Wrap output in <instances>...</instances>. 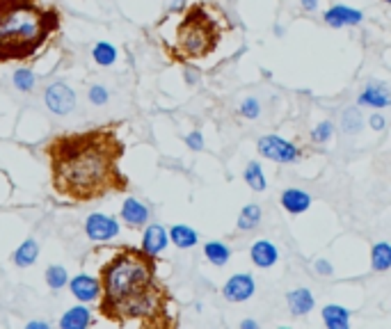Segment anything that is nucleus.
I'll return each mask as SVG.
<instances>
[{"label": "nucleus", "instance_id": "72a5a7b5", "mask_svg": "<svg viewBox=\"0 0 391 329\" xmlns=\"http://www.w3.org/2000/svg\"><path fill=\"white\" fill-rule=\"evenodd\" d=\"M300 5L305 12H313L316 7H318V0H300Z\"/></svg>", "mask_w": 391, "mask_h": 329}, {"label": "nucleus", "instance_id": "423d86ee", "mask_svg": "<svg viewBox=\"0 0 391 329\" xmlns=\"http://www.w3.org/2000/svg\"><path fill=\"white\" fill-rule=\"evenodd\" d=\"M46 108L55 114H69L75 106V92L67 82H53L44 92Z\"/></svg>", "mask_w": 391, "mask_h": 329}, {"label": "nucleus", "instance_id": "f704fd0d", "mask_svg": "<svg viewBox=\"0 0 391 329\" xmlns=\"http://www.w3.org/2000/svg\"><path fill=\"white\" fill-rule=\"evenodd\" d=\"M27 327H30V329H46L48 325H46V322H37V320H34V322H30V325H27Z\"/></svg>", "mask_w": 391, "mask_h": 329}, {"label": "nucleus", "instance_id": "9b49d317", "mask_svg": "<svg viewBox=\"0 0 391 329\" xmlns=\"http://www.w3.org/2000/svg\"><path fill=\"white\" fill-rule=\"evenodd\" d=\"M69 286H71L73 297H78L80 302L99 300V295H101V281L96 277H89V274H78V277L71 279Z\"/></svg>", "mask_w": 391, "mask_h": 329}, {"label": "nucleus", "instance_id": "2f4dec72", "mask_svg": "<svg viewBox=\"0 0 391 329\" xmlns=\"http://www.w3.org/2000/svg\"><path fill=\"white\" fill-rule=\"evenodd\" d=\"M368 126L373 130H384V126H387V121H384V117L380 112H373L368 117Z\"/></svg>", "mask_w": 391, "mask_h": 329}, {"label": "nucleus", "instance_id": "412c9836", "mask_svg": "<svg viewBox=\"0 0 391 329\" xmlns=\"http://www.w3.org/2000/svg\"><path fill=\"white\" fill-rule=\"evenodd\" d=\"M169 240L178 247V249H190V247H195V245H197L199 236H197V231H195V229H190V226L176 224V226H171Z\"/></svg>", "mask_w": 391, "mask_h": 329}, {"label": "nucleus", "instance_id": "2eb2a0df", "mask_svg": "<svg viewBox=\"0 0 391 329\" xmlns=\"http://www.w3.org/2000/svg\"><path fill=\"white\" fill-rule=\"evenodd\" d=\"M169 243V233L163 229L161 224H151L147 226V231H144V238H142V249H147L149 254H161L165 247Z\"/></svg>", "mask_w": 391, "mask_h": 329}, {"label": "nucleus", "instance_id": "a211bd4d", "mask_svg": "<svg viewBox=\"0 0 391 329\" xmlns=\"http://www.w3.org/2000/svg\"><path fill=\"white\" fill-rule=\"evenodd\" d=\"M92 325V313L85 306H73L62 315L60 327L62 329H85Z\"/></svg>", "mask_w": 391, "mask_h": 329}, {"label": "nucleus", "instance_id": "b1692460", "mask_svg": "<svg viewBox=\"0 0 391 329\" xmlns=\"http://www.w3.org/2000/svg\"><path fill=\"white\" fill-rule=\"evenodd\" d=\"M204 254H206V258H209L213 265H224L226 260H229V256H231V249L224 243L213 240V243L204 245Z\"/></svg>", "mask_w": 391, "mask_h": 329}, {"label": "nucleus", "instance_id": "aec40b11", "mask_svg": "<svg viewBox=\"0 0 391 329\" xmlns=\"http://www.w3.org/2000/svg\"><path fill=\"white\" fill-rule=\"evenodd\" d=\"M37 256H39L37 240L27 238V240H23V243L19 245V249L14 252V263H16L19 267H30L34 260H37Z\"/></svg>", "mask_w": 391, "mask_h": 329}, {"label": "nucleus", "instance_id": "473e14b6", "mask_svg": "<svg viewBox=\"0 0 391 329\" xmlns=\"http://www.w3.org/2000/svg\"><path fill=\"white\" fill-rule=\"evenodd\" d=\"M313 267H316V272H320V274H322V277H329V274H332V272H334V267H332V265H329V263H327V260H325V258L316 260V265H313Z\"/></svg>", "mask_w": 391, "mask_h": 329}, {"label": "nucleus", "instance_id": "1a4fd4ad", "mask_svg": "<svg viewBox=\"0 0 391 329\" xmlns=\"http://www.w3.org/2000/svg\"><path fill=\"white\" fill-rule=\"evenodd\" d=\"M357 103L364 108H373V110H382L391 106V92L387 85L382 82H368L364 87V92L357 96Z\"/></svg>", "mask_w": 391, "mask_h": 329}, {"label": "nucleus", "instance_id": "7c9ffc66", "mask_svg": "<svg viewBox=\"0 0 391 329\" xmlns=\"http://www.w3.org/2000/svg\"><path fill=\"white\" fill-rule=\"evenodd\" d=\"M185 144H188L192 151H202V149H204V137H202V133H199V130H192V133L185 137Z\"/></svg>", "mask_w": 391, "mask_h": 329}, {"label": "nucleus", "instance_id": "ddd939ff", "mask_svg": "<svg viewBox=\"0 0 391 329\" xmlns=\"http://www.w3.org/2000/svg\"><path fill=\"white\" fill-rule=\"evenodd\" d=\"M286 302H288V311H291V315H295V318L311 313L316 306V300L309 288H295V291L286 295Z\"/></svg>", "mask_w": 391, "mask_h": 329}, {"label": "nucleus", "instance_id": "cd10ccee", "mask_svg": "<svg viewBox=\"0 0 391 329\" xmlns=\"http://www.w3.org/2000/svg\"><path fill=\"white\" fill-rule=\"evenodd\" d=\"M14 87H16L19 92H32L34 75L30 69H19V71L14 73Z\"/></svg>", "mask_w": 391, "mask_h": 329}, {"label": "nucleus", "instance_id": "5701e85b", "mask_svg": "<svg viewBox=\"0 0 391 329\" xmlns=\"http://www.w3.org/2000/svg\"><path fill=\"white\" fill-rule=\"evenodd\" d=\"M245 183L250 185V188L254 192H263L268 188V183H265V174H263V169H261V164L257 160H252L250 164L245 167Z\"/></svg>", "mask_w": 391, "mask_h": 329}, {"label": "nucleus", "instance_id": "4468645a", "mask_svg": "<svg viewBox=\"0 0 391 329\" xmlns=\"http://www.w3.org/2000/svg\"><path fill=\"white\" fill-rule=\"evenodd\" d=\"M250 258L257 267H263L265 270V267H272L279 260V252L270 240H257L250 249Z\"/></svg>", "mask_w": 391, "mask_h": 329}, {"label": "nucleus", "instance_id": "393cba45", "mask_svg": "<svg viewBox=\"0 0 391 329\" xmlns=\"http://www.w3.org/2000/svg\"><path fill=\"white\" fill-rule=\"evenodd\" d=\"M92 58H94V62L99 66H110V64H115L117 51H115V46L108 44V41H99V44L94 46V51H92Z\"/></svg>", "mask_w": 391, "mask_h": 329}, {"label": "nucleus", "instance_id": "c85d7f7f", "mask_svg": "<svg viewBox=\"0 0 391 329\" xmlns=\"http://www.w3.org/2000/svg\"><path fill=\"white\" fill-rule=\"evenodd\" d=\"M238 112H240V117H245V119H257L261 114V103L254 99V96H250V99H245L240 103Z\"/></svg>", "mask_w": 391, "mask_h": 329}, {"label": "nucleus", "instance_id": "39448f33", "mask_svg": "<svg viewBox=\"0 0 391 329\" xmlns=\"http://www.w3.org/2000/svg\"><path fill=\"white\" fill-rule=\"evenodd\" d=\"M257 149H259L261 156L268 158V160L281 162V164L298 162L300 158H302V149H298L293 142H288V140H284V137H279V135H263V137H259Z\"/></svg>", "mask_w": 391, "mask_h": 329}, {"label": "nucleus", "instance_id": "f257e3e1", "mask_svg": "<svg viewBox=\"0 0 391 329\" xmlns=\"http://www.w3.org/2000/svg\"><path fill=\"white\" fill-rule=\"evenodd\" d=\"M51 183L58 195L85 204L128 188L119 167L123 142L112 126L64 133L46 144Z\"/></svg>", "mask_w": 391, "mask_h": 329}, {"label": "nucleus", "instance_id": "c756f323", "mask_svg": "<svg viewBox=\"0 0 391 329\" xmlns=\"http://www.w3.org/2000/svg\"><path fill=\"white\" fill-rule=\"evenodd\" d=\"M89 101H92L94 106H106V103H108V89L103 85H92V87H89Z\"/></svg>", "mask_w": 391, "mask_h": 329}, {"label": "nucleus", "instance_id": "6ab92c4d", "mask_svg": "<svg viewBox=\"0 0 391 329\" xmlns=\"http://www.w3.org/2000/svg\"><path fill=\"white\" fill-rule=\"evenodd\" d=\"M370 265H373L375 272H387L391 267V245L387 240H380V243L373 245V249H370Z\"/></svg>", "mask_w": 391, "mask_h": 329}, {"label": "nucleus", "instance_id": "4be33fe9", "mask_svg": "<svg viewBox=\"0 0 391 329\" xmlns=\"http://www.w3.org/2000/svg\"><path fill=\"white\" fill-rule=\"evenodd\" d=\"M261 215H263V212H261V206L247 204L238 215V229L240 231H254L261 224Z\"/></svg>", "mask_w": 391, "mask_h": 329}, {"label": "nucleus", "instance_id": "dca6fc26", "mask_svg": "<svg viewBox=\"0 0 391 329\" xmlns=\"http://www.w3.org/2000/svg\"><path fill=\"white\" fill-rule=\"evenodd\" d=\"M121 217L130 226H142L149 219V208L142 202H137V199L128 197L121 206Z\"/></svg>", "mask_w": 391, "mask_h": 329}, {"label": "nucleus", "instance_id": "f3484780", "mask_svg": "<svg viewBox=\"0 0 391 329\" xmlns=\"http://www.w3.org/2000/svg\"><path fill=\"white\" fill-rule=\"evenodd\" d=\"M322 322L329 329H348L350 327V311L346 306L327 304L322 308Z\"/></svg>", "mask_w": 391, "mask_h": 329}, {"label": "nucleus", "instance_id": "e433bc0d", "mask_svg": "<svg viewBox=\"0 0 391 329\" xmlns=\"http://www.w3.org/2000/svg\"><path fill=\"white\" fill-rule=\"evenodd\" d=\"M384 3H389V5H391V0H384Z\"/></svg>", "mask_w": 391, "mask_h": 329}, {"label": "nucleus", "instance_id": "9d476101", "mask_svg": "<svg viewBox=\"0 0 391 329\" xmlns=\"http://www.w3.org/2000/svg\"><path fill=\"white\" fill-rule=\"evenodd\" d=\"M364 14L359 10H353L348 5H332L329 10L325 12L322 21L329 25V27H348V25H357L362 23Z\"/></svg>", "mask_w": 391, "mask_h": 329}, {"label": "nucleus", "instance_id": "f8f14e48", "mask_svg": "<svg viewBox=\"0 0 391 329\" xmlns=\"http://www.w3.org/2000/svg\"><path fill=\"white\" fill-rule=\"evenodd\" d=\"M281 206H284V210L291 212V215H302V212L311 208V195L298 188H288L281 192Z\"/></svg>", "mask_w": 391, "mask_h": 329}, {"label": "nucleus", "instance_id": "a878e982", "mask_svg": "<svg viewBox=\"0 0 391 329\" xmlns=\"http://www.w3.org/2000/svg\"><path fill=\"white\" fill-rule=\"evenodd\" d=\"M69 281V274L62 265H48L46 270V284L53 288V291H60L62 286H64Z\"/></svg>", "mask_w": 391, "mask_h": 329}, {"label": "nucleus", "instance_id": "20e7f679", "mask_svg": "<svg viewBox=\"0 0 391 329\" xmlns=\"http://www.w3.org/2000/svg\"><path fill=\"white\" fill-rule=\"evenodd\" d=\"M229 27V19L220 7L211 3H192L181 12L169 37L163 39V48L174 62L204 60L215 53Z\"/></svg>", "mask_w": 391, "mask_h": 329}, {"label": "nucleus", "instance_id": "7ed1b4c3", "mask_svg": "<svg viewBox=\"0 0 391 329\" xmlns=\"http://www.w3.org/2000/svg\"><path fill=\"white\" fill-rule=\"evenodd\" d=\"M60 30V12L41 0H0V64L32 60Z\"/></svg>", "mask_w": 391, "mask_h": 329}, {"label": "nucleus", "instance_id": "0eeeda50", "mask_svg": "<svg viewBox=\"0 0 391 329\" xmlns=\"http://www.w3.org/2000/svg\"><path fill=\"white\" fill-rule=\"evenodd\" d=\"M254 291H257V284H254V277L252 274H233V277H229V281L224 284L222 288V295L226 302H247L254 295Z\"/></svg>", "mask_w": 391, "mask_h": 329}, {"label": "nucleus", "instance_id": "c9c22d12", "mask_svg": "<svg viewBox=\"0 0 391 329\" xmlns=\"http://www.w3.org/2000/svg\"><path fill=\"white\" fill-rule=\"evenodd\" d=\"M240 327H257V322H254V320H243V322H240Z\"/></svg>", "mask_w": 391, "mask_h": 329}, {"label": "nucleus", "instance_id": "bb28decb", "mask_svg": "<svg viewBox=\"0 0 391 329\" xmlns=\"http://www.w3.org/2000/svg\"><path fill=\"white\" fill-rule=\"evenodd\" d=\"M332 135H334V123L329 121V119H325V121H320L318 126H313V130H311V142H313V144H325Z\"/></svg>", "mask_w": 391, "mask_h": 329}, {"label": "nucleus", "instance_id": "f03ea898", "mask_svg": "<svg viewBox=\"0 0 391 329\" xmlns=\"http://www.w3.org/2000/svg\"><path fill=\"white\" fill-rule=\"evenodd\" d=\"M99 313L103 318L128 325L140 320L144 327H171L169 291L158 279L156 254L137 247H121L101 267Z\"/></svg>", "mask_w": 391, "mask_h": 329}, {"label": "nucleus", "instance_id": "6e6552de", "mask_svg": "<svg viewBox=\"0 0 391 329\" xmlns=\"http://www.w3.org/2000/svg\"><path fill=\"white\" fill-rule=\"evenodd\" d=\"M85 233L92 240H110L119 233V224L115 217L103 215V212H92L85 219Z\"/></svg>", "mask_w": 391, "mask_h": 329}]
</instances>
